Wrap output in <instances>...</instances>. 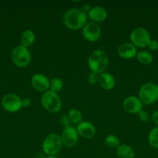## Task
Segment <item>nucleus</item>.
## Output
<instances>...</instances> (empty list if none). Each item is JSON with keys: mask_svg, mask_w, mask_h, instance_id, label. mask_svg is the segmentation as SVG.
I'll return each mask as SVG.
<instances>
[{"mask_svg": "<svg viewBox=\"0 0 158 158\" xmlns=\"http://www.w3.org/2000/svg\"><path fill=\"white\" fill-rule=\"evenodd\" d=\"M63 22L68 29L77 30L85 26L87 15L81 9H70L64 14Z\"/></svg>", "mask_w": 158, "mask_h": 158, "instance_id": "1", "label": "nucleus"}, {"mask_svg": "<svg viewBox=\"0 0 158 158\" xmlns=\"http://www.w3.org/2000/svg\"><path fill=\"white\" fill-rule=\"evenodd\" d=\"M88 67L91 72L101 74L108 66V56L102 50H95L90 54L88 60Z\"/></svg>", "mask_w": 158, "mask_h": 158, "instance_id": "2", "label": "nucleus"}, {"mask_svg": "<svg viewBox=\"0 0 158 158\" xmlns=\"http://www.w3.org/2000/svg\"><path fill=\"white\" fill-rule=\"evenodd\" d=\"M40 101L43 108L50 113L55 114L61 109L62 103L60 97L58 94L50 90H47L43 94Z\"/></svg>", "mask_w": 158, "mask_h": 158, "instance_id": "3", "label": "nucleus"}, {"mask_svg": "<svg viewBox=\"0 0 158 158\" xmlns=\"http://www.w3.org/2000/svg\"><path fill=\"white\" fill-rule=\"evenodd\" d=\"M62 145L61 137L57 134H50L43 140L42 148L48 156H55L60 151Z\"/></svg>", "mask_w": 158, "mask_h": 158, "instance_id": "4", "label": "nucleus"}, {"mask_svg": "<svg viewBox=\"0 0 158 158\" xmlns=\"http://www.w3.org/2000/svg\"><path fill=\"white\" fill-rule=\"evenodd\" d=\"M139 99L143 103L152 104L158 100V85L154 83H147L143 85L139 91Z\"/></svg>", "mask_w": 158, "mask_h": 158, "instance_id": "5", "label": "nucleus"}, {"mask_svg": "<svg viewBox=\"0 0 158 158\" xmlns=\"http://www.w3.org/2000/svg\"><path fill=\"white\" fill-rule=\"evenodd\" d=\"M11 57L14 64L21 68L27 66L31 61V55L29 49L22 45L15 46L12 49Z\"/></svg>", "mask_w": 158, "mask_h": 158, "instance_id": "6", "label": "nucleus"}, {"mask_svg": "<svg viewBox=\"0 0 158 158\" xmlns=\"http://www.w3.org/2000/svg\"><path fill=\"white\" fill-rule=\"evenodd\" d=\"M130 40L136 47L144 48L148 46L150 41V35L143 28H136L130 33Z\"/></svg>", "mask_w": 158, "mask_h": 158, "instance_id": "7", "label": "nucleus"}, {"mask_svg": "<svg viewBox=\"0 0 158 158\" xmlns=\"http://www.w3.org/2000/svg\"><path fill=\"white\" fill-rule=\"evenodd\" d=\"M2 104L5 110L11 113L17 112L23 106L22 99L13 94H6L2 100Z\"/></svg>", "mask_w": 158, "mask_h": 158, "instance_id": "8", "label": "nucleus"}, {"mask_svg": "<svg viewBox=\"0 0 158 158\" xmlns=\"http://www.w3.org/2000/svg\"><path fill=\"white\" fill-rule=\"evenodd\" d=\"M82 34L85 40L89 42H95L101 36V28L94 22L85 24L82 29Z\"/></svg>", "mask_w": 158, "mask_h": 158, "instance_id": "9", "label": "nucleus"}, {"mask_svg": "<svg viewBox=\"0 0 158 158\" xmlns=\"http://www.w3.org/2000/svg\"><path fill=\"white\" fill-rule=\"evenodd\" d=\"M60 137L63 144L67 148H71L78 141L79 134L75 128L70 126L64 128Z\"/></svg>", "mask_w": 158, "mask_h": 158, "instance_id": "10", "label": "nucleus"}, {"mask_svg": "<svg viewBox=\"0 0 158 158\" xmlns=\"http://www.w3.org/2000/svg\"><path fill=\"white\" fill-rule=\"evenodd\" d=\"M123 107L126 112L129 114H139L143 110V103L138 97H128L124 100Z\"/></svg>", "mask_w": 158, "mask_h": 158, "instance_id": "11", "label": "nucleus"}, {"mask_svg": "<svg viewBox=\"0 0 158 158\" xmlns=\"http://www.w3.org/2000/svg\"><path fill=\"white\" fill-rule=\"evenodd\" d=\"M31 84L33 87L40 92H46L50 88V80L42 73H37L32 77Z\"/></svg>", "mask_w": 158, "mask_h": 158, "instance_id": "12", "label": "nucleus"}, {"mask_svg": "<svg viewBox=\"0 0 158 158\" xmlns=\"http://www.w3.org/2000/svg\"><path fill=\"white\" fill-rule=\"evenodd\" d=\"M77 133L81 137L89 139L95 135L96 130L94 125L88 121L80 122L77 126Z\"/></svg>", "mask_w": 158, "mask_h": 158, "instance_id": "13", "label": "nucleus"}, {"mask_svg": "<svg viewBox=\"0 0 158 158\" xmlns=\"http://www.w3.org/2000/svg\"><path fill=\"white\" fill-rule=\"evenodd\" d=\"M118 53L122 58L132 59L136 56L137 50L132 43H123L118 48Z\"/></svg>", "mask_w": 158, "mask_h": 158, "instance_id": "14", "label": "nucleus"}, {"mask_svg": "<svg viewBox=\"0 0 158 158\" xmlns=\"http://www.w3.org/2000/svg\"><path fill=\"white\" fill-rule=\"evenodd\" d=\"M99 83L100 86L106 90H111L115 87L116 85V80L112 74L108 73H102L99 74Z\"/></svg>", "mask_w": 158, "mask_h": 158, "instance_id": "15", "label": "nucleus"}, {"mask_svg": "<svg viewBox=\"0 0 158 158\" xmlns=\"http://www.w3.org/2000/svg\"><path fill=\"white\" fill-rule=\"evenodd\" d=\"M106 9H104L102 6H94L91 8L90 12H88V16L91 20L96 23V22H102L107 18Z\"/></svg>", "mask_w": 158, "mask_h": 158, "instance_id": "16", "label": "nucleus"}, {"mask_svg": "<svg viewBox=\"0 0 158 158\" xmlns=\"http://www.w3.org/2000/svg\"><path fill=\"white\" fill-rule=\"evenodd\" d=\"M116 154L119 158H133L136 155V152L131 146L123 144L118 147Z\"/></svg>", "mask_w": 158, "mask_h": 158, "instance_id": "17", "label": "nucleus"}, {"mask_svg": "<svg viewBox=\"0 0 158 158\" xmlns=\"http://www.w3.org/2000/svg\"><path fill=\"white\" fill-rule=\"evenodd\" d=\"M35 34L30 29H26L22 33L21 37H20V42H21L22 46L25 47H29L31 46L35 42Z\"/></svg>", "mask_w": 158, "mask_h": 158, "instance_id": "18", "label": "nucleus"}, {"mask_svg": "<svg viewBox=\"0 0 158 158\" xmlns=\"http://www.w3.org/2000/svg\"><path fill=\"white\" fill-rule=\"evenodd\" d=\"M136 58L139 63L144 65H149L153 62V56H152L151 53L147 51L139 52L136 54Z\"/></svg>", "mask_w": 158, "mask_h": 158, "instance_id": "19", "label": "nucleus"}, {"mask_svg": "<svg viewBox=\"0 0 158 158\" xmlns=\"http://www.w3.org/2000/svg\"><path fill=\"white\" fill-rule=\"evenodd\" d=\"M148 140L152 148L158 149V127L151 130L149 134Z\"/></svg>", "mask_w": 158, "mask_h": 158, "instance_id": "20", "label": "nucleus"}, {"mask_svg": "<svg viewBox=\"0 0 158 158\" xmlns=\"http://www.w3.org/2000/svg\"><path fill=\"white\" fill-rule=\"evenodd\" d=\"M64 83L61 79L54 78L50 81V89L54 93H58L63 89Z\"/></svg>", "mask_w": 158, "mask_h": 158, "instance_id": "21", "label": "nucleus"}, {"mask_svg": "<svg viewBox=\"0 0 158 158\" xmlns=\"http://www.w3.org/2000/svg\"><path fill=\"white\" fill-rule=\"evenodd\" d=\"M70 120L72 123H80L82 119V114L81 111L77 109H72L69 111L68 114Z\"/></svg>", "mask_w": 158, "mask_h": 158, "instance_id": "22", "label": "nucleus"}, {"mask_svg": "<svg viewBox=\"0 0 158 158\" xmlns=\"http://www.w3.org/2000/svg\"><path fill=\"white\" fill-rule=\"evenodd\" d=\"M105 143L109 148H116L119 145V140L116 136L108 135L105 137Z\"/></svg>", "mask_w": 158, "mask_h": 158, "instance_id": "23", "label": "nucleus"}, {"mask_svg": "<svg viewBox=\"0 0 158 158\" xmlns=\"http://www.w3.org/2000/svg\"><path fill=\"white\" fill-rule=\"evenodd\" d=\"M99 74L96 73L91 72L88 76V83L90 84H95L99 82Z\"/></svg>", "mask_w": 158, "mask_h": 158, "instance_id": "24", "label": "nucleus"}, {"mask_svg": "<svg viewBox=\"0 0 158 158\" xmlns=\"http://www.w3.org/2000/svg\"><path fill=\"white\" fill-rule=\"evenodd\" d=\"M138 117H139V120L143 122L148 121L149 119H150V116H149V114L144 110H141L140 112L138 114Z\"/></svg>", "mask_w": 158, "mask_h": 158, "instance_id": "25", "label": "nucleus"}, {"mask_svg": "<svg viewBox=\"0 0 158 158\" xmlns=\"http://www.w3.org/2000/svg\"><path fill=\"white\" fill-rule=\"evenodd\" d=\"M60 122H61L62 125H63L64 127H70V124H71V120H70L69 117H68V115H63L61 117V118H60Z\"/></svg>", "mask_w": 158, "mask_h": 158, "instance_id": "26", "label": "nucleus"}, {"mask_svg": "<svg viewBox=\"0 0 158 158\" xmlns=\"http://www.w3.org/2000/svg\"><path fill=\"white\" fill-rule=\"evenodd\" d=\"M148 47L152 50H156L158 49V41L156 40H150L148 44Z\"/></svg>", "mask_w": 158, "mask_h": 158, "instance_id": "27", "label": "nucleus"}, {"mask_svg": "<svg viewBox=\"0 0 158 158\" xmlns=\"http://www.w3.org/2000/svg\"><path fill=\"white\" fill-rule=\"evenodd\" d=\"M152 120L158 127V110L154 111L152 114Z\"/></svg>", "mask_w": 158, "mask_h": 158, "instance_id": "28", "label": "nucleus"}, {"mask_svg": "<svg viewBox=\"0 0 158 158\" xmlns=\"http://www.w3.org/2000/svg\"><path fill=\"white\" fill-rule=\"evenodd\" d=\"M22 104H23V106H25V107H28V106H29L31 105L30 99L24 98L23 100H22Z\"/></svg>", "mask_w": 158, "mask_h": 158, "instance_id": "29", "label": "nucleus"}, {"mask_svg": "<svg viewBox=\"0 0 158 158\" xmlns=\"http://www.w3.org/2000/svg\"><path fill=\"white\" fill-rule=\"evenodd\" d=\"M91 6H90V5L89 4H84L83 6H82V7H81V10L83 11L84 12H85V13H87V12H90V10H91Z\"/></svg>", "mask_w": 158, "mask_h": 158, "instance_id": "30", "label": "nucleus"}, {"mask_svg": "<svg viewBox=\"0 0 158 158\" xmlns=\"http://www.w3.org/2000/svg\"><path fill=\"white\" fill-rule=\"evenodd\" d=\"M46 158H58V157H56V156H48Z\"/></svg>", "mask_w": 158, "mask_h": 158, "instance_id": "31", "label": "nucleus"}]
</instances>
